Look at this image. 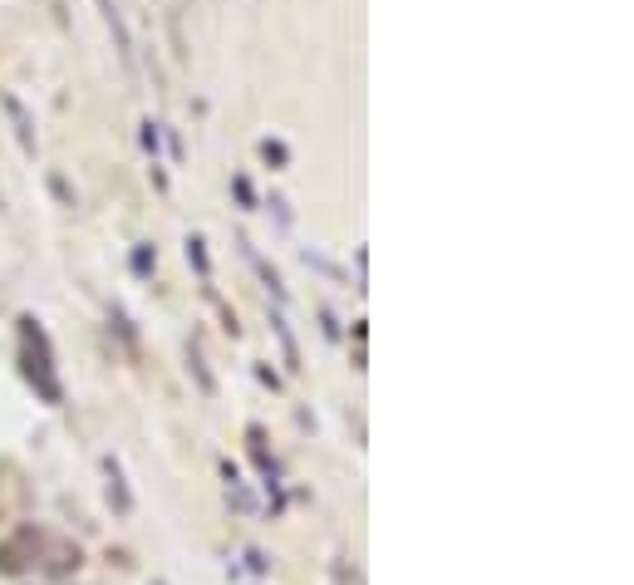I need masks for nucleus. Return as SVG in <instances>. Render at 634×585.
Instances as JSON below:
<instances>
[{"label":"nucleus","instance_id":"1","mask_svg":"<svg viewBox=\"0 0 634 585\" xmlns=\"http://www.w3.org/2000/svg\"><path fill=\"white\" fill-rule=\"evenodd\" d=\"M20 369H25V379L35 384V394L45 404H64V389L55 379V359H50V340H45L35 315H20Z\"/></svg>","mask_w":634,"mask_h":585},{"label":"nucleus","instance_id":"2","mask_svg":"<svg viewBox=\"0 0 634 585\" xmlns=\"http://www.w3.org/2000/svg\"><path fill=\"white\" fill-rule=\"evenodd\" d=\"M40 551H45V531L20 527L15 536L0 541V571H5V576H20V571H30V566L40 561Z\"/></svg>","mask_w":634,"mask_h":585},{"label":"nucleus","instance_id":"3","mask_svg":"<svg viewBox=\"0 0 634 585\" xmlns=\"http://www.w3.org/2000/svg\"><path fill=\"white\" fill-rule=\"evenodd\" d=\"M0 104H5V114L15 118V133H20V143L35 153V128H30V114L20 109V99H15V94H0Z\"/></svg>","mask_w":634,"mask_h":585},{"label":"nucleus","instance_id":"4","mask_svg":"<svg viewBox=\"0 0 634 585\" xmlns=\"http://www.w3.org/2000/svg\"><path fill=\"white\" fill-rule=\"evenodd\" d=\"M99 10H104V20H109V30H114V40H118V55H123V59H133V40H128V25H123V15H118V5H114V0H99Z\"/></svg>","mask_w":634,"mask_h":585},{"label":"nucleus","instance_id":"5","mask_svg":"<svg viewBox=\"0 0 634 585\" xmlns=\"http://www.w3.org/2000/svg\"><path fill=\"white\" fill-rule=\"evenodd\" d=\"M104 472H109V497H114V507H118V512H128V492H123V477H118V463H114V458L104 463Z\"/></svg>","mask_w":634,"mask_h":585},{"label":"nucleus","instance_id":"6","mask_svg":"<svg viewBox=\"0 0 634 585\" xmlns=\"http://www.w3.org/2000/svg\"><path fill=\"white\" fill-rule=\"evenodd\" d=\"M187 256H192V266H197L202 276L212 271V266H207V251H202V236H192V241H187Z\"/></svg>","mask_w":634,"mask_h":585},{"label":"nucleus","instance_id":"7","mask_svg":"<svg viewBox=\"0 0 634 585\" xmlns=\"http://www.w3.org/2000/svg\"><path fill=\"white\" fill-rule=\"evenodd\" d=\"M133 271H138V276H148V271H153V251H148V246H138V251H133Z\"/></svg>","mask_w":634,"mask_h":585},{"label":"nucleus","instance_id":"8","mask_svg":"<svg viewBox=\"0 0 634 585\" xmlns=\"http://www.w3.org/2000/svg\"><path fill=\"white\" fill-rule=\"evenodd\" d=\"M261 158H266V163H286V148L266 138V143H261Z\"/></svg>","mask_w":634,"mask_h":585},{"label":"nucleus","instance_id":"9","mask_svg":"<svg viewBox=\"0 0 634 585\" xmlns=\"http://www.w3.org/2000/svg\"><path fill=\"white\" fill-rule=\"evenodd\" d=\"M236 197H241V202H246V207H251V202H256V197H251V182H246V177H236Z\"/></svg>","mask_w":634,"mask_h":585}]
</instances>
